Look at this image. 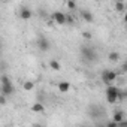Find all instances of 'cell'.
<instances>
[{
    "instance_id": "1",
    "label": "cell",
    "mask_w": 127,
    "mask_h": 127,
    "mask_svg": "<svg viewBox=\"0 0 127 127\" xmlns=\"http://www.w3.org/2000/svg\"><path fill=\"white\" fill-rule=\"evenodd\" d=\"M81 57L87 63H94L97 60V52L91 45H82L81 46Z\"/></svg>"
},
{
    "instance_id": "2",
    "label": "cell",
    "mask_w": 127,
    "mask_h": 127,
    "mask_svg": "<svg viewBox=\"0 0 127 127\" xmlns=\"http://www.w3.org/2000/svg\"><path fill=\"white\" fill-rule=\"evenodd\" d=\"M120 91H121V90H120L117 85L109 84V85L106 87V91H105L106 100H108L109 103H117V102L120 100Z\"/></svg>"
},
{
    "instance_id": "3",
    "label": "cell",
    "mask_w": 127,
    "mask_h": 127,
    "mask_svg": "<svg viewBox=\"0 0 127 127\" xmlns=\"http://www.w3.org/2000/svg\"><path fill=\"white\" fill-rule=\"evenodd\" d=\"M14 91H15V88H14V85H12V81L9 79V76L3 75V76H2V87H0V93L9 97V96L14 94Z\"/></svg>"
},
{
    "instance_id": "4",
    "label": "cell",
    "mask_w": 127,
    "mask_h": 127,
    "mask_svg": "<svg viewBox=\"0 0 127 127\" xmlns=\"http://www.w3.org/2000/svg\"><path fill=\"white\" fill-rule=\"evenodd\" d=\"M118 78V72H115V70H109V69H106V70H103L102 72V81L105 82V84H112V82H115V79Z\"/></svg>"
},
{
    "instance_id": "5",
    "label": "cell",
    "mask_w": 127,
    "mask_h": 127,
    "mask_svg": "<svg viewBox=\"0 0 127 127\" xmlns=\"http://www.w3.org/2000/svg\"><path fill=\"white\" fill-rule=\"evenodd\" d=\"M18 15H20V20H23V21H29V20H32L33 12H32V9H30L29 6H21Z\"/></svg>"
},
{
    "instance_id": "6",
    "label": "cell",
    "mask_w": 127,
    "mask_h": 127,
    "mask_svg": "<svg viewBox=\"0 0 127 127\" xmlns=\"http://www.w3.org/2000/svg\"><path fill=\"white\" fill-rule=\"evenodd\" d=\"M51 18H52V21H55V23L60 24V26L66 24V14H63V12H60V11H55Z\"/></svg>"
},
{
    "instance_id": "7",
    "label": "cell",
    "mask_w": 127,
    "mask_h": 127,
    "mask_svg": "<svg viewBox=\"0 0 127 127\" xmlns=\"http://www.w3.org/2000/svg\"><path fill=\"white\" fill-rule=\"evenodd\" d=\"M37 46H39V49H40V51L46 52V51H49V48H51V43H49V40H48L46 37L40 36V37L37 39Z\"/></svg>"
},
{
    "instance_id": "8",
    "label": "cell",
    "mask_w": 127,
    "mask_h": 127,
    "mask_svg": "<svg viewBox=\"0 0 127 127\" xmlns=\"http://www.w3.org/2000/svg\"><path fill=\"white\" fill-rule=\"evenodd\" d=\"M81 18H82L85 23H93V21H94V15H93L90 11H87V9H81Z\"/></svg>"
},
{
    "instance_id": "9",
    "label": "cell",
    "mask_w": 127,
    "mask_h": 127,
    "mask_svg": "<svg viewBox=\"0 0 127 127\" xmlns=\"http://www.w3.org/2000/svg\"><path fill=\"white\" fill-rule=\"evenodd\" d=\"M112 120H114L115 124H121V123L124 121V112H123V111H115Z\"/></svg>"
},
{
    "instance_id": "10",
    "label": "cell",
    "mask_w": 127,
    "mask_h": 127,
    "mask_svg": "<svg viewBox=\"0 0 127 127\" xmlns=\"http://www.w3.org/2000/svg\"><path fill=\"white\" fill-rule=\"evenodd\" d=\"M69 90H70V82H67V81L58 82V91L60 93H67Z\"/></svg>"
},
{
    "instance_id": "11",
    "label": "cell",
    "mask_w": 127,
    "mask_h": 127,
    "mask_svg": "<svg viewBox=\"0 0 127 127\" xmlns=\"http://www.w3.org/2000/svg\"><path fill=\"white\" fill-rule=\"evenodd\" d=\"M32 112H34V114H42V112H45L43 103H34V105H32Z\"/></svg>"
},
{
    "instance_id": "12",
    "label": "cell",
    "mask_w": 127,
    "mask_h": 127,
    "mask_svg": "<svg viewBox=\"0 0 127 127\" xmlns=\"http://www.w3.org/2000/svg\"><path fill=\"white\" fill-rule=\"evenodd\" d=\"M49 67H51L52 70H60V69H61L60 63H58L57 60H51V61H49Z\"/></svg>"
},
{
    "instance_id": "13",
    "label": "cell",
    "mask_w": 127,
    "mask_h": 127,
    "mask_svg": "<svg viewBox=\"0 0 127 127\" xmlns=\"http://www.w3.org/2000/svg\"><path fill=\"white\" fill-rule=\"evenodd\" d=\"M23 88H24L26 91H32V90L34 88V84H33L32 81H26V82H24V85H23Z\"/></svg>"
},
{
    "instance_id": "14",
    "label": "cell",
    "mask_w": 127,
    "mask_h": 127,
    "mask_svg": "<svg viewBox=\"0 0 127 127\" xmlns=\"http://www.w3.org/2000/svg\"><path fill=\"white\" fill-rule=\"evenodd\" d=\"M115 11L117 12H124V3L123 2H115Z\"/></svg>"
},
{
    "instance_id": "15",
    "label": "cell",
    "mask_w": 127,
    "mask_h": 127,
    "mask_svg": "<svg viewBox=\"0 0 127 127\" xmlns=\"http://www.w3.org/2000/svg\"><path fill=\"white\" fill-rule=\"evenodd\" d=\"M66 24H75V17L70 14H66Z\"/></svg>"
},
{
    "instance_id": "16",
    "label": "cell",
    "mask_w": 127,
    "mask_h": 127,
    "mask_svg": "<svg viewBox=\"0 0 127 127\" xmlns=\"http://www.w3.org/2000/svg\"><path fill=\"white\" fill-rule=\"evenodd\" d=\"M118 58H120V54L118 52H111L109 54V60L111 61H118Z\"/></svg>"
},
{
    "instance_id": "17",
    "label": "cell",
    "mask_w": 127,
    "mask_h": 127,
    "mask_svg": "<svg viewBox=\"0 0 127 127\" xmlns=\"http://www.w3.org/2000/svg\"><path fill=\"white\" fill-rule=\"evenodd\" d=\"M6 103H8V96H5V94L0 93V106H3Z\"/></svg>"
},
{
    "instance_id": "18",
    "label": "cell",
    "mask_w": 127,
    "mask_h": 127,
    "mask_svg": "<svg viewBox=\"0 0 127 127\" xmlns=\"http://www.w3.org/2000/svg\"><path fill=\"white\" fill-rule=\"evenodd\" d=\"M67 8L70 11H73V9H76V3L73 2V0H67Z\"/></svg>"
},
{
    "instance_id": "19",
    "label": "cell",
    "mask_w": 127,
    "mask_h": 127,
    "mask_svg": "<svg viewBox=\"0 0 127 127\" xmlns=\"http://www.w3.org/2000/svg\"><path fill=\"white\" fill-rule=\"evenodd\" d=\"M82 36H84V37H85V39H91V34H90V33H84V34H82Z\"/></svg>"
},
{
    "instance_id": "20",
    "label": "cell",
    "mask_w": 127,
    "mask_h": 127,
    "mask_svg": "<svg viewBox=\"0 0 127 127\" xmlns=\"http://www.w3.org/2000/svg\"><path fill=\"white\" fill-rule=\"evenodd\" d=\"M2 49H3V46H2V42H0V54H2Z\"/></svg>"
}]
</instances>
